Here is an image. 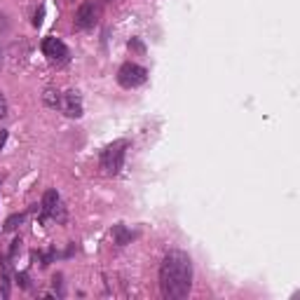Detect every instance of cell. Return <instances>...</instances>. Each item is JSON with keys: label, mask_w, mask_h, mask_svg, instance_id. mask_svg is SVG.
<instances>
[{"label": "cell", "mask_w": 300, "mask_h": 300, "mask_svg": "<svg viewBox=\"0 0 300 300\" xmlns=\"http://www.w3.org/2000/svg\"><path fill=\"white\" fill-rule=\"evenodd\" d=\"M160 289L164 298H185L192 289V261L185 251H169L160 265Z\"/></svg>", "instance_id": "obj_1"}, {"label": "cell", "mask_w": 300, "mask_h": 300, "mask_svg": "<svg viewBox=\"0 0 300 300\" xmlns=\"http://www.w3.org/2000/svg\"><path fill=\"white\" fill-rule=\"evenodd\" d=\"M127 148H129L127 141H113L111 145H106L103 153H101V160H99L101 172L106 174V176H117V174L122 172Z\"/></svg>", "instance_id": "obj_2"}, {"label": "cell", "mask_w": 300, "mask_h": 300, "mask_svg": "<svg viewBox=\"0 0 300 300\" xmlns=\"http://www.w3.org/2000/svg\"><path fill=\"white\" fill-rule=\"evenodd\" d=\"M145 78H148V71H145L143 66H139V63H122L120 66V71H117V82H120V87L124 89H136L141 87V84L145 82Z\"/></svg>", "instance_id": "obj_3"}, {"label": "cell", "mask_w": 300, "mask_h": 300, "mask_svg": "<svg viewBox=\"0 0 300 300\" xmlns=\"http://www.w3.org/2000/svg\"><path fill=\"white\" fill-rule=\"evenodd\" d=\"M96 22H99V7L94 3H82L75 12V28L78 31H89L94 28Z\"/></svg>", "instance_id": "obj_4"}, {"label": "cell", "mask_w": 300, "mask_h": 300, "mask_svg": "<svg viewBox=\"0 0 300 300\" xmlns=\"http://www.w3.org/2000/svg\"><path fill=\"white\" fill-rule=\"evenodd\" d=\"M42 52H45V56H47L52 63H56V66H63V63H68V47L61 42V40L45 38Z\"/></svg>", "instance_id": "obj_5"}, {"label": "cell", "mask_w": 300, "mask_h": 300, "mask_svg": "<svg viewBox=\"0 0 300 300\" xmlns=\"http://www.w3.org/2000/svg\"><path fill=\"white\" fill-rule=\"evenodd\" d=\"M42 218H59V221H63L61 197H59L56 190H47L42 195Z\"/></svg>", "instance_id": "obj_6"}, {"label": "cell", "mask_w": 300, "mask_h": 300, "mask_svg": "<svg viewBox=\"0 0 300 300\" xmlns=\"http://www.w3.org/2000/svg\"><path fill=\"white\" fill-rule=\"evenodd\" d=\"M61 111L68 117H80L82 115V99H80L78 92H68L61 99Z\"/></svg>", "instance_id": "obj_7"}, {"label": "cell", "mask_w": 300, "mask_h": 300, "mask_svg": "<svg viewBox=\"0 0 300 300\" xmlns=\"http://www.w3.org/2000/svg\"><path fill=\"white\" fill-rule=\"evenodd\" d=\"M61 99H63V94L59 92V89H54V87H47L42 92V101H45V106L47 108H61Z\"/></svg>", "instance_id": "obj_8"}, {"label": "cell", "mask_w": 300, "mask_h": 300, "mask_svg": "<svg viewBox=\"0 0 300 300\" xmlns=\"http://www.w3.org/2000/svg\"><path fill=\"white\" fill-rule=\"evenodd\" d=\"M24 223V213H14V216H10L5 221V230H14V228H19Z\"/></svg>", "instance_id": "obj_9"}, {"label": "cell", "mask_w": 300, "mask_h": 300, "mask_svg": "<svg viewBox=\"0 0 300 300\" xmlns=\"http://www.w3.org/2000/svg\"><path fill=\"white\" fill-rule=\"evenodd\" d=\"M7 113H10V106H7V99L0 94V120H5Z\"/></svg>", "instance_id": "obj_10"}, {"label": "cell", "mask_w": 300, "mask_h": 300, "mask_svg": "<svg viewBox=\"0 0 300 300\" xmlns=\"http://www.w3.org/2000/svg\"><path fill=\"white\" fill-rule=\"evenodd\" d=\"M129 47H134L136 52H143V45H141L139 40H129Z\"/></svg>", "instance_id": "obj_11"}, {"label": "cell", "mask_w": 300, "mask_h": 300, "mask_svg": "<svg viewBox=\"0 0 300 300\" xmlns=\"http://www.w3.org/2000/svg\"><path fill=\"white\" fill-rule=\"evenodd\" d=\"M5 141H7V132H0V150L5 148Z\"/></svg>", "instance_id": "obj_12"}, {"label": "cell", "mask_w": 300, "mask_h": 300, "mask_svg": "<svg viewBox=\"0 0 300 300\" xmlns=\"http://www.w3.org/2000/svg\"><path fill=\"white\" fill-rule=\"evenodd\" d=\"M101 5H108V3H113V0H99Z\"/></svg>", "instance_id": "obj_13"}, {"label": "cell", "mask_w": 300, "mask_h": 300, "mask_svg": "<svg viewBox=\"0 0 300 300\" xmlns=\"http://www.w3.org/2000/svg\"><path fill=\"white\" fill-rule=\"evenodd\" d=\"M0 59H3V54H0Z\"/></svg>", "instance_id": "obj_14"}]
</instances>
